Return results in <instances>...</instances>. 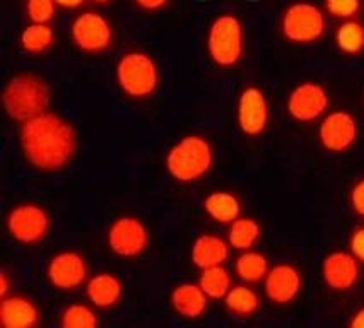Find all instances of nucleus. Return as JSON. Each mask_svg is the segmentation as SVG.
<instances>
[{
    "label": "nucleus",
    "instance_id": "1",
    "mask_svg": "<svg viewBox=\"0 0 364 328\" xmlns=\"http://www.w3.org/2000/svg\"><path fill=\"white\" fill-rule=\"evenodd\" d=\"M21 153L33 170L60 173L74 161L79 149L77 130L70 120L53 111L41 113L19 127Z\"/></svg>",
    "mask_w": 364,
    "mask_h": 328
},
{
    "label": "nucleus",
    "instance_id": "2",
    "mask_svg": "<svg viewBox=\"0 0 364 328\" xmlns=\"http://www.w3.org/2000/svg\"><path fill=\"white\" fill-rule=\"evenodd\" d=\"M50 104H52V87L45 77L38 74H14L2 89L4 111L19 125L41 113L50 111Z\"/></svg>",
    "mask_w": 364,
    "mask_h": 328
},
{
    "label": "nucleus",
    "instance_id": "3",
    "mask_svg": "<svg viewBox=\"0 0 364 328\" xmlns=\"http://www.w3.org/2000/svg\"><path fill=\"white\" fill-rule=\"evenodd\" d=\"M215 153L210 141L202 133H187L168 149L164 158L168 175L180 185L204 180L213 171Z\"/></svg>",
    "mask_w": 364,
    "mask_h": 328
},
{
    "label": "nucleus",
    "instance_id": "4",
    "mask_svg": "<svg viewBox=\"0 0 364 328\" xmlns=\"http://www.w3.org/2000/svg\"><path fill=\"white\" fill-rule=\"evenodd\" d=\"M207 57L219 69H235L247 52L245 24L232 12H223L210 21L205 33Z\"/></svg>",
    "mask_w": 364,
    "mask_h": 328
},
{
    "label": "nucleus",
    "instance_id": "5",
    "mask_svg": "<svg viewBox=\"0 0 364 328\" xmlns=\"http://www.w3.org/2000/svg\"><path fill=\"white\" fill-rule=\"evenodd\" d=\"M115 81L125 98L149 99L161 86V70L156 58L144 50H127L117 60Z\"/></svg>",
    "mask_w": 364,
    "mask_h": 328
},
{
    "label": "nucleus",
    "instance_id": "6",
    "mask_svg": "<svg viewBox=\"0 0 364 328\" xmlns=\"http://www.w3.org/2000/svg\"><path fill=\"white\" fill-rule=\"evenodd\" d=\"M328 16L318 4L294 0L279 16V33L289 45L310 46L323 40L328 29Z\"/></svg>",
    "mask_w": 364,
    "mask_h": 328
},
{
    "label": "nucleus",
    "instance_id": "7",
    "mask_svg": "<svg viewBox=\"0 0 364 328\" xmlns=\"http://www.w3.org/2000/svg\"><path fill=\"white\" fill-rule=\"evenodd\" d=\"M6 229L19 245L35 246L48 238L52 217L43 205L36 202H21L7 212Z\"/></svg>",
    "mask_w": 364,
    "mask_h": 328
},
{
    "label": "nucleus",
    "instance_id": "8",
    "mask_svg": "<svg viewBox=\"0 0 364 328\" xmlns=\"http://www.w3.org/2000/svg\"><path fill=\"white\" fill-rule=\"evenodd\" d=\"M70 40L80 53L103 55L115 43V29L101 12L84 11L72 19Z\"/></svg>",
    "mask_w": 364,
    "mask_h": 328
},
{
    "label": "nucleus",
    "instance_id": "9",
    "mask_svg": "<svg viewBox=\"0 0 364 328\" xmlns=\"http://www.w3.org/2000/svg\"><path fill=\"white\" fill-rule=\"evenodd\" d=\"M107 245L120 258H139L149 250L151 231L141 217L124 214L108 226Z\"/></svg>",
    "mask_w": 364,
    "mask_h": 328
},
{
    "label": "nucleus",
    "instance_id": "10",
    "mask_svg": "<svg viewBox=\"0 0 364 328\" xmlns=\"http://www.w3.org/2000/svg\"><path fill=\"white\" fill-rule=\"evenodd\" d=\"M46 280L55 291L74 293L86 285L89 265L86 256L75 250H62L50 256L46 263Z\"/></svg>",
    "mask_w": 364,
    "mask_h": 328
},
{
    "label": "nucleus",
    "instance_id": "11",
    "mask_svg": "<svg viewBox=\"0 0 364 328\" xmlns=\"http://www.w3.org/2000/svg\"><path fill=\"white\" fill-rule=\"evenodd\" d=\"M330 108V94L323 84L303 81L291 89L286 101L287 115L298 124H313L323 119Z\"/></svg>",
    "mask_w": 364,
    "mask_h": 328
},
{
    "label": "nucleus",
    "instance_id": "12",
    "mask_svg": "<svg viewBox=\"0 0 364 328\" xmlns=\"http://www.w3.org/2000/svg\"><path fill=\"white\" fill-rule=\"evenodd\" d=\"M359 138L358 119L347 109H336L323 116L318 127V142L330 154H346Z\"/></svg>",
    "mask_w": 364,
    "mask_h": 328
},
{
    "label": "nucleus",
    "instance_id": "13",
    "mask_svg": "<svg viewBox=\"0 0 364 328\" xmlns=\"http://www.w3.org/2000/svg\"><path fill=\"white\" fill-rule=\"evenodd\" d=\"M236 124L241 133L257 138L264 136L270 125V104L258 86L243 87L236 101Z\"/></svg>",
    "mask_w": 364,
    "mask_h": 328
},
{
    "label": "nucleus",
    "instance_id": "14",
    "mask_svg": "<svg viewBox=\"0 0 364 328\" xmlns=\"http://www.w3.org/2000/svg\"><path fill=\"white\" fill-rule=\"evenodd\" d=\"M303 273L294 263L282 262L270 267L264 280L267 300L276 306H289L303 291Z\"/></svg>",
    "mask_w": 364,
    "mask_h": 328
},
{
    "label": "nucleus",
    "instance_id": "15",
    "mask_svg": "<svg viewBox=\"0 0 364 328\" xmlns=\"http://www.w3.org/2000/svg\"><path fill=\"white\" fill-rule=\"evenodd\" d=\"M321 279L333 293L353 291L361 279V262L349 250L332 251L321 262Z\"/></svg>",
    "mask_w": 364,
    "mask_h": 328
},
{
    "label": "nucleus",
    "instance_id": "16",
    "mask_svg": "<svg viewBox=\"0 0 364 328\" xmlns=\"http://www.w3.org/2000/svg\"><path fill=\"white\" fill-rule=\"evenodd\" d=\"M43 319L40 306L24 294H9L0 301V325L4 328H36Z\"/></svg>",
    "mask_w": 364,
    "mask_h": 328
},
{
    "label": "nucleus",
    "instance_id": "17",
    "mask_svg": "<svg viewBox=\"0 0 364 328\" xmlns=\"http://www.w3.org/2000/svg\"><path fill=\"white\" fill-rule=\"evenodd\" d=\"M210 297L198 283H180L169 293V306L180 318L196 322L209 311Z\"/></svg>",
    "mask_w": 364,
    "mask_h": 328
},
{
    "label": "nucleus",
    "instance_id": "18",
    "mask_svg": "<svg viewBox=\"0 0 364 328\" xmlns=\"http://www.w3.org/2000/svg\"><path fill=\"white\" fill-rule=\"evenodd\" d=\"M86 297L95 308L113 310L124 300V283L113 272H98L89 277L86 285Z\"/></svg>",
    "mask_w": 364,
    "mask_h": 328
},
{
    "label": "nucleus",
    "instance_id": "19",
    "mask_svg": "<svg viewBox=\"0 0 364 328\" xmlns=\"http://www.w3.org/2000/svg\"><path fill=\"white\" fill-rule=\"evenodd\" d=\"M231 255V245L228 239L213 233H202L193 239L190 248V260L198 270L226 265Z\"/></svg>",
    "mask_w": 364,
    "mask_h": 328
},
{
    "label": "nucleus",
    "instance_id": "20",
    "mask_svg": "<svg viewBox=\"0 0 364 328\" xmlns=\"http://www.w3.org/2000/svg\"><path fill=\"white\" fill-rule=\"evenodd\" d=\"M202 207L214 222L223 226H230L232 221H236L241 216V210H243L240 197L230 190L210 192L202 200Z\"/></svg>",
    "mask_w": 364,
    "mask_h": 328
},
{
    "label": "nucleus",
    "instance_id": "21",
    "mask_svg": "<svg viewBox=\"0 0 364 328\" xmlns=\"http://www.w3.org/2000/svg\"><path fill=\"white\" fill-rule=\"evenodd\" d=\"M224 310L235 318L248 319L253 318L262 310V297L252 284H236L230 289L226 297L223 300Z\"/></svg>",
    "mask_w": 364,
    "mask_h": 328
},
{
    "label": "nucleus",
    "instance_id": "22",
    "mask_svg": "<svg viewBox=\"0 0 364 328\" xmlns=\"http://www.w3.org/2000/svg\"><path fill=\"white\" fill-rule=\"evenodd\" d=\"M57 43V33L52 24L29 23L19 35V46L26 55L41 57L46 55Z\"/></svg>",
    "mask_w": 364,
    "mask_h": 328
},
{
    "label": "nucleus",
    "instance_id": "23",
    "mask_svg": "<svg viewBox=\"0 0 364 328\" xmlns=\"http://www.w3.org/2000/svg\"><path fill=\"white\" fill-rule=\"evenodd\" d=\"M333 45L346 57H361L364 53V24L359 19L341 21L333 31Z\"/></svg>",
    "mask_w": 364,
    "mask_h": 328
},
{
    "label": "nucleus",
    "instance_id": "24",
    "mask_svg": "<svg viewBox=\"0 0 364 328\" xmlns=\"http://www.w3.org/2000/svg\"><path fill=\"white\" fill-rule=\"evenodd\" d=\"M262 234H264V229L260 222L248 216H240L228 226V241L232 250H253L262 239Z\"/></svg>",
    "mask_w": 364,
    "mask_h": 328
},
{
    "label": "nucleus",
    "instance_id": "25",
    "mask_svg": "<svg viewBox=\"0 0 364 328\" xmlns=\"http://www.w3.org/2000/svg\"><path fill=\"white\" fill-rule=\"evenodd\" d=\"M269 270V258H267L262 251H257L255 248H253V250L241 251L238 258L235 260V273L238 275L241 283H247L252 285L264 283Z\"/></svg>",
    "mask_w": 364,
    "mask_h": 328
},
{
    "label": "nucleus",
    "instance_id": "26",
    "mask_svg": "<svg viewBox=\"0 0 364 328\" xmlns=\"http://www.w3.org/2000/svg\"><path fill=\"white\" fill-rule=\"evenodd\" d=\"M197 283L210 297V301H223L232 288V277L226 265H218V267L200 270V277H198Z\"/></svg>",
    "mask_w": 364,
    "mask_h": 328
},
{
    "label": "nucleus",
    "instance_id": "27",
    "mask_svg": "<svg viewBox=\"0 0 364 328\" xmlns=\"http://www.w3.org/2000/svg\"><path fill=\"white\" fill-rule=\"evenodd\" d=\"M96 310L98 308H95L92 305L72 302L62 310L58 323L62 328H98L101 319Z\"/></svg>",
    "mask_w": 364,
    "mask_h": 328
},
{
    "label": "nucleus",
    "instance_id": "28",
    "mask_svg": "<svg viewBox=\"0 0 364 328\" xmlns=\"http://www.w3.org/2000/svg\"><path fill=\"white\" fill-rule=\"evenodd\" d=\"M364 0H323V11L328 18L341 21L358 19L363 12Z\"/></svg>",
    "mask_w": 364,
    "mask_h": 328
},
{
    "label": "nucleus",
    "instance_id": "29",
    "mask_svg": "<svg viewBox=\"0 0 364 328\" xmlns=\"http://www.w3.org/2000/svg\"><path fill=\"white\" fill-rule=\"evenodd\" d=\"M58 6L55 0H26L24 4V12L29 23L35 24H52L57 18Z\"/></svg>",
    "mask_w": 364,
    "mask_h": 328
},
{
    "label": "nucleus",
    "instance_id": "30",
    "mask_svg": "<svg viewBox=\"0 0 364 328\" xmlns=\"http://www.w3.org/2000/svg\"><path fill=\"white\" fill-rule=\"evenodd\" d=\"M349 205L358 217L364 219V176L355 180L349 190Z\"/></svg>",
    "mask_w": 364,
    "mask_h": 328
},
{
    "label": "nucleus",
    "instance_id": "31",
    "mask_svg": "<svg viewBox=\"0 0 364 328\" xmlns=\"http://www.w3.org/2000/svg\"><path fill=\"white\" fill-rule=\"evenodd\" d=\"M347 248L359 262L364 263V224L355 226L347 239Z\"/></svg>",
    "mask_w": 364,
    "mask_h": 328
},
{
    "label": "nucleus",
    "instance_id": "32",
    "mask_svg": "<svg viewBox=\"0 0 364 328\" xmlns=\"http://www.w3.org/2000/svg\"><path fill=\"white\" fill-rule=\"evenodd\" d=\"M132 4L139 11L154 14V12L164 11L171 4V0H132Z\"/></svg>",
    "mask_w": 364,
    "mask_h": 328
},
{
    "label": "nucleus",
    "instance_id": "33",
    "mask_svg": "<svg viewBox=\"0 0 364 328\" xmlns=\"http://www.w3.org/2000/svg\"><path fill=\"white\" fill-rule=\"evenodd\" d=\"M11 288H12V283H11L9 272L0 270V300H4V297L9 296Z\"/></svg>",
    "mask_w": 364,
    "mask_h": 328
},
{
    "label": "nucleus",
    "instance_id": "34",
    "mask_svg": "<svg viewBox=\"0 0 364 328\" xmlns=\"http://www.w3.org/2000/svg\"><path fill=\"white\" fill-rule=\"evenodd\" d=\"M347 327L349 328H364V306L353 311L349 319H347Z\"/></svg>",
    "mask_w": 364,
    "mask_h": 328
},
{
    "label": "nucleus",
    "instance_id": "35",
    "mask_svg": "<svg viewBox=\"0 0 364 328\" xmlns=\"http://www.w3.org/2000/svg\"><path fill=\"white\" fill-rule=\"evenodd\" d=\"M87 0H55V4H57L58 7H62V9H79V7H82L84 4H86Z\"/></svg>",
    "mask_w": 364,
    "mask_h": 328
},
{
    "label": "nucleus",
    "instance_id": "36",
    "mask_svg": "<svg viewBox=\"0 0 364 328\" xmlns=\"http://www.w3.org/2000/svg\"><path fill=\"white\" fill-rule=\"evenodd\" d=\"M91 2L98 4V6H107V4H112L113 0H91Z\"/></svg>",
    "mask_w": 364,
    "mask_h": 328
}]
</instances>
